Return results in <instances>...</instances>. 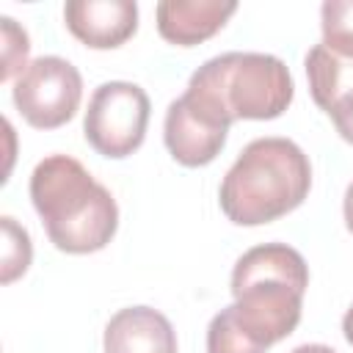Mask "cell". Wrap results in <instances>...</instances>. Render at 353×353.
Segmentation results:
<instances>
[{
    "label": "cell",
    "mask_w": 353,
    "mask_h": 353,
    "mask_svg": "<svg viewBox=\"0 0 353 353\" xmlns=\"http://www.w3.org/2000/svg\"><path fill=\"white\" fill-rule=\"evenodd\" d=\"M30 201L58 251L91 254L116 234V199L69 154H50L33 168Z\"/></svg>",
    "instance_id": "cell-1"
},
{
    "label": "cell",
    "mask_w": 353,
    "mask_h": 353,
    "mask_svg": "<svg viewBox=\"0 0 353 353\" xmlns=\"http://www.w3.org/2000/svg\"><path fill=\"white\" fill-rule=\"evenodd\" d=\"M306 287L309 270L295 248L284 243L254 245L232 270L234 317L243 331L268 350L295 331Z\"/></svg>",
    "instance_id": "cell-2"
},
{
    "label": "cell",
    "mask_w": 353,
    "mask_h": 353,
    "mask_svg": "<svg viewBox=\"0 0 353 353\" xmlns=\"http://www.w3.org/2000/svg\"><path fill=\"white\" fill-rule=\"evenodd\" d=\"M312 188V165L290 138L251 141L221 182V210L237 226L270 223L292 212Z\"/></svg>",
    "instance_id": "cell-3"
},
{
    "label": "cell",
    "mask_w": 353,
    "mask_h": 353,
    "mask_svg": "<svg viewBox=\"0 0 353 353\" xmlns=\"http://www.w3.org/2000/svg\"><path fill=\"white\" fill-rule=\"evenodd\" d=\"M185 97L223 127L237 119H279L292 102V77L281 58L268 52H223L204 61Z\"/></svg>",
    "instance_id": "cell-4"
},
{
    "label": "cell",
    "mask_w": 353,
    "mask_h": 353,
    "mask_svg": "<svg viewBox=\"0 0 353 353\" xmlns=\"http://www.w3.org/2000/svg\"><path fill=\"white\" fill-rule=\"evenodd\" d=\"M149 110V97L141 85L127 80L102 83L88 99L85 141L105 157H127L143 143Z\"/></svg>",
    "instance_id": "cell-5"
},
{
    "label": "cell",
    "mask_w": 353,
    "mask_h": 353,
    "mask_svg": "<svg viewBox=\"0 0 353 353\" xmlns=\"http://www.w3.org/2000/svg\"><path fill=\"white\" fill-rule=\"evenodd\" d=\"M11 97L30 127L55 130L77 113L83 77L66 58L41 55L17 77Z\"/></svg>",
    "instance_id": "cell-6"
},
{
    "label": "cell",
    "mask_w": 353,
    "mask_h": 353,
    "mask_svg": "<svg viewBox=\"0 0 353 353\" xmlns=\"http://www.w3.org/2000/svg\"><path fill=\"white\" fill-rule=\"evenodd\" d=\"M226 132H229V127L210 119L185 94L179 99H174L165 110L163 138H165L171 157L182 165L196 168V165L212 163L226 143Z\"/></svg>",
    "instance_id": "cell-7"
},
{
    "label": "cell",
    "mask_w": 353,
    "mask_h": 353,
    "mask_svg": "<svg viewBox=\"0 0 353 353\" xmlns=\"http://www.w3.org/2000/svg\"><path fill=\"white\" fill-rule=\"evenodd\" d=\"M63 19L83 44L113 50L135 33L138 6L132 0H69L63 6Z\"/></svg>",
    "instance_id": "cell-8"
},
{
    "label": "cell",
    "mask_w": 353,
    "mask_h": 353,
    "mask_svg": "<svg viewBox=\"0 0 353 353\" xmlns=\"http://www.w3.org/2000/svg\"><path fill=\"white\" fill-rule=\"evenodd\" d=\"M105 353H176V334L152 306H127L105 325Z\"/></svg>",
    "instance_id": "cell-9"
},
{
    "label": "cell",
    "mask_w": 353,
    "mask_h": 353,
    "mask_svg": "<svg viewBox=\"0 0 353 353\" xmlns=\"http://www.w3.org/2000/svg\"><path fill=\"white\" fill-rule=\"evenodd\" d=\"M234 11L232 0H163L157 3V30L171 44L193 47L215 36Z\"/></svg>",
    "instance_id": "cell-10"
},
{
    "label": "cell",
    "mask_w": 353,
    "mask_h": 353,
    "mask_svg": "<svg viewBox=\"0 0 353 353\" xmlns=\"http://www.w3.org/2000/svg\"><path fill=\"white\" fill-rule=\"evenodd\" d=\"M306 77H309L312 99L325 113H331L345 97L353 94V61L334 55L323 44L309 50V55H306Z\"/></svg>",
    "instance_id": "cell-11"
},
{
    "label": "cell",
    "mask_w": 353,
    "mask_h": 353,
    "mask_svg": "<svg viewBox=\"0 0 353 353\" xmlns=\"http://www.w3.org/2000/svg\"><path fill=\"white\" fill-rule=\"evenodd\" d=\"M323 47L353 61V0H325L320 8Z\"/></svg>",
    "instance_id": "cell-12"
},
{
    "label": "cell",
    "mask_w": 353,
    "mask_h": 353,
    "mask_svg": "<svg viewBox=\"0 0 353 353\" xmlns=\"http://www.w3.org/2000/svg\"><path fill=\"white\" fill-rule=\"evenodd\" d=\"M207 353H265L237 323L232 303L221 309L207 328Z\"/></svg>",
    "instance_id": "cell-13"
},
{
    "label": "cell",
    "mask_w": 353,
    "mask_h": 353,
    "mask_svg": "<svg viewBox=\"0 0 353 353\" xmlns=\"http://www.w3.org/2000/svg\"><path fill=\"white\" fill-rule=\"evenodd\" d=\"M3 221V273L0 281L11 284L17 276H22L30 265L33 248H30V237L22 226H17L14 218H0Z\"/></svg>",
    "instance_id": "cell-14"
},
{
    "label": "cell",
    "mask_w": 353,
    "mask_h": 353,
    "mask_svg": "<svg viewBox=\"0 0 353 353\" xmlns=\"http://www.w3.org/2000/svg\"><path fill=\"white\" fill-rule=\"evenodd\" d=\"M3 25V72H0V80L8 83L14 74H22L28 69V33L11 19V17H3L0 19Z\"/></svg>",
    "instance_id": "cell-15"
},
{
    "label": "cell",
    "mask_w": 353,
    "mask_h": 353,
    "mask_svg": "<svg viewBox=\"0 0 353 353\" xmlns=\"http://www.w3.org/2000/svg\"><path fill=\"white\" fill-rule=\"evenodd\" d=\"M331 121H334V127H336V132L347 141V143H353V94L350 97H345L331 113Z\"/></svg>",
    "instance_id": "cell-16"
},
{
    "label": "cell",
    "mask_w": 353,
    "mask_h": 353,
    "mask_svg": "<svg viewBox=\"0 0 353 353\" xmlns=\"http://www.w3.org/2000/svg\"><path fill=\"white\" fill-rule=\"evenodd\" d=\"M345 223H347V229L353 232V182L347 185V190H345Z\"/></svg>",
    "instance_id": "cell-17"
},
{
    "label": "cell",
    "mask_w": 353,
    "mask_h": 353,
    "mask_svg": "<svg viewBox=\"0 0 353 353\" xmlns=\"http://www.w3.org/2000/svg\"><path fill=\"white\" fill-rule=\"evenodd\" d=\"M290 353H336V350L328 347V345H298V347L290 350Z\"/></svg>",
    "instance_id": "cell-18"
},
{
    "label": "cell",
    "mask_w": 353,
    "mask_h": 353,
    "mask_svg": "<svg viewBox=\"0 0 353 353\" xmlns=\"http://www.w3.org/2000/svg\"><path fill=\"white\" fill-rule=\"evenodd\" d=\"M342 331H345V339L353 345V306L345 312V317H342Z\"/></svg>",
    "instance_id": "cell-19"
}]
</instances>
